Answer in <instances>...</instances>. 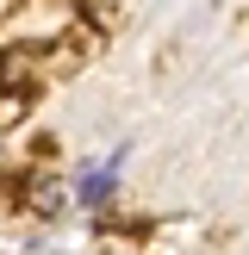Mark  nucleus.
Here are the masks:
<instances>
[{
	"mask_svg": "<svg viewBox=\"0 0 249 255\" xmlns=\"http://www.w3.org/2000/svg\"><path fill=\"white\" fill-rule=\"evenodd\" d=\"M124 156H131V143H112L100 162H87L81 174H75V212H100V206H112V193H119V174H124Z\"/></svg>",
	"mask_w": 249,
	"mask_h": 255,
	"instance_id": "nucleus-1",
	"label": "nucleus"
}]
</instances>
